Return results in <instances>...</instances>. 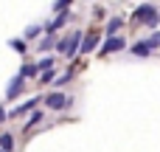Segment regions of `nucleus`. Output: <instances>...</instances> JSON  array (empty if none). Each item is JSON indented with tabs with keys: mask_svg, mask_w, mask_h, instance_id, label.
Wrapping results in <instances>:
<instances>
[{
	"mask_svg": "<svg viewBox=\"0 0 160 152\" xmlns=\"http://www.w3.org/2000/svg\"><path fill=\"white\" fill-rule=\"evenodd\" d=\"M135 20H138V23H146V25H158V23H160V14H158V8H155L152 3H143V6H138Z\"/></svg>",
	"mask_w": 160,
	"mask_h": 152,
	"instance_id": "obj_1",
	"label": "nucleus"
},
{
	"mask_svg": "<svg viewBox=\"0 0 160 152\" xmlns=\"http://www.w3.org/2000/svg\"><path fill=\"white\" fill-rule=\"evenodd\" d=\"M79 39H82V34L76 31V34H70V37H65L62 42H59V51L65 54V56H73L76 51H79Z\"/></svg>",
	"mask_w": 160,
	"mask_h": 152,
	"instance_id": "obj_2",
	"label": "nucleus"
},
{
	"mask_svg": "<svg viewBox=\"0 0 160 152\" xmlns=\"http://www.w3.org/2000/svg\"><path fill=\"white\" fill-rule=\"evenodd\" d=\"M68 104H70V99L65 93H48L45 96V107H51V110H65Z\"/></svg>",
	"mask_w": 160,
	"mask_h": 152,
	"instance_id": "obj_3",
	"label": "nucleus"
},
{
	"mask_svg": "<svg viewBox=\"0 0 160 152\" xmlns=\"http://www.w3.org/2000/svg\"><path fill=\"white\" fill-rule=\"evenodd\" d=\"M127 42H124V37H118V34H112V37H107V42L101 45V56H107V54H115V51H121Z\"/></svg>",
	"mask_w": 160,
	"mask_h": 152,
	"instance_id": "obj_4",
	"label": "nucleus"
},
{
	"mask_svg": "<svg viewBox=\"0 0 160 152\" xmlns=\"http://www.w3.org/2000/svg\"><path fill=\"white\" fill-rule=\"evenodd\" d=\"M22 87H25V79H22V76L17 73V76H14V79L8 82V87H6V96H8V99H17V96L22 93Z\"/></svg>",
	"mask_w": 160,
	"mask_h": 152,
	"instance_id": "obj_5",
	"label": "nucleus"
},
{
	"mask_svg": "<svg viewBox=\"0 0 160 152\" xmlns=\"http://www.w3.org/2000/svg\"><path fill=\"white\" fill-rule=\"evenodd\" d=\"M96 48H98V34H87L84 42H82V51L90 54V51H96Z\"/></svg>",
	"mask_w": 160,
	"mask_h": 152,
	"instance_id": "obj_6",
	"label": "nucleus"
},
{
	"mask_svg": "<svg viewBox=\"0 0 160 152\" xmlns=\"http://www.w3.org/2000/svg\"><path fill=\"white\" fill-rule=\"evenodd\" d=\"M37 104H39V99H28L25 104H20V107H14V110H11V116H22V113H31V110H34Z\"/></svg>",
	"mask_w": 160,
	"mask_h": 152,
	"instance_id": "obj_7",
	"label": "nucleus"
},
{
	"mask_svg": "<svg viewBox=\"0 0 160 152\" xmlns=\"http://www.w3.org/2000/svg\"><path fill=\"white\" fill-rule=\"evenodd\" d=\"M68 20H70V14H68V11H59V17H56L53 23H48V31H56V28H62Z\"/></svg>",
	"mask_w": 160,
	"mask_h": 152,
	"instance_id": "obj_8",
	"label": "nucleus"
},
{
	"mask_svg": "<svg viewBox=\"0 0 160 152\" xmlns=\"http://www.w3.org/2000/svg\"><path fill=\"white\" fill-rule=\"evenodd\" d=\"M121 25H124V17H112L110 23H107V34L112 37V34H118L121 31Z\"/></svg>",
	"mask_w": 160,
	"mask_h": 152,
	"instance_id": "obj_9",
	"label": "nucleus"
},
{
	"mask_svg": "<svg viewBox=\"0 0 160 152\" xmlns=\"http://www.w3.org/2000/svg\"><path fill=\"white\" fill-rule=\"evenodd\" d=\"M0 149H3V152H11V149H14V138H11L8 133L0 135Z\"/></svg>",
	"mask_w": 160,
	"mask_h": 152,
	"instance_id": "obj_10",
	"label": "nucleus"
},
{
	"mask_svg": "<svg viewBox=\"0 0 160 152\" xmlns=\"http://www.w3.org/2000/svg\"><path fill=\"white\" fill-rule=\"evenodd\" d=\"M132 54H135V56H149L152 48H149L146 42H138V45H132Z\"/></svg>",
	"mask_w": 160,
	"mask_h": 152,
	"instance_id": "obj_11",
	"label": "nucleus"
},
{
	"mask_svg": "<svg viewBox=\"0 0 160 152\" xmlns=\"http://www.w3.org/2000/svg\"><path fill=\"white\" fill-rule=\"evenodd\" d=\"M37 73H39L37 65H22V68H20V76H22V79H31V76H37Z\"/></svg>",
	"mask_w": 160,
	"mask_h": 152,
	"instance_id": "obj_12",
	"label": "nucleus"
},
{
	"mask_svg": "<svg viewBox=\"0 0 160 152\" xmlns=\"http://www.w3.org/2000/svg\"><path fill=\"white\" fill-rule=\"evenodd\" d=\"M53 62H56L53 56H45V59H39V62H37V71H51V68H53Z\"/></svg>",
	"mask_w": 160,
	"mask_h": 152,
	"instance_id": "obj_13",
	"label": "nucleus"
},
{
	"mask_svg": "<svg viewBox=\"0 0 160 152\" xmlns=\"http://www.w3.org/2000/svg\"><path fill=\"white\" fill-rule=\"evenodd\" d=\"M53 79H56L53 71H42V73H39V82H42V85H48V82H53Z\"/></svg>",
	"mask_w": 160,
	"mask_h": 152,
	"instance_id": "obj_14",
	"label": "nucleus"
},
{
	"mask_svg": "<svg viewBox=\"0 0 160 152\" xmlns=\"http://www.w3.org/2000/svg\"><path fill=\"white\" fill-rule=\"evenodd\" d=\"M39 48H42V51H48V48H53V37L48 34V37H45V39L39 42Z\"/></svg>",
	"mask_w": 160,
	"mask_h": 152,
	"instance_id": "obj_15",
	"label": "nucleus"
},
{
	"mask_svg": "<svg viewBox=\"0 0 160 152\" xmlns=\"http://www.w3.org/2000/svg\"><path fill=\"white\" fill-rule=\"evenodd\" d=\"M8 45H11L14 51H20V54H25V42H20V39H11Z\"/></svg>",
	"mask_w": 160,
	"mask_h": 152,
	"instance_id": "obj_16",
	"label": "nucleus"
},
{
	"mask_svg": "<svg viewBox=\"0 0 160 152\" xmlns=\"http://www.w3.org/2000/svg\"><path fill=\"white\" fill-rule=\"evenodd\" d=\"M68 6H70V0H56V3H53V8H56V11H65Z\"/></svg>",
	"mask_w": 160,
	"mask_h": 152,
	"instance_id": "obj_17",
	"label": "nucleus"
},
{
	"mask_svg": "<svg viewBox=\"0 0 160 152\" xmlns=\"http://www.w3.org/2000/svg\"><path fill=\"white\" fill-rule=\"evenodd\" d=\"M37 34H39V25H28L25 28V37H37Z\"/></svg>",
	"mask_w": 160,
	"mask_h": 152,
	"instance_id": "obj_18",
	"label": "nucleus"
},
{
	"mask_svg": "<svg viewBox=\"0 0 160 152\" xmlns=\"http://www.w3.org/2000/svg\"><path fill=\"white\" fill-rule=\"evenodd\" d=\"M39 118H42V113H34V116H31V118H28V124H25V127H28V130H31V127H34V124H37V121H39Z\"/></svg>",
	"mask_w": 160,
	"mask_h": 152,
	"instance_id": "obj_19",
	"label": "nucleus"
},
{
	"mask_svg": "<svg viewBox=\"0 0 160 152\" xmlns=\"http://www.w3.org/2000/svg\"><path fill=\"white\" fill-rule=\"evenodd\" d=\"M3 121H6V110L0 107V124H3Z\"/></svg>",
	"mask_w": 160,
	"mask_h": 152,
	"instance_id": "obj_20",
	"label": "nucleus"
}]
</instances>
